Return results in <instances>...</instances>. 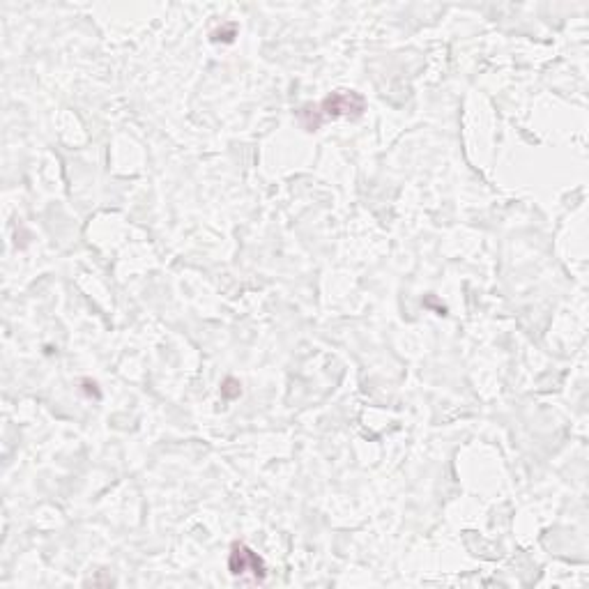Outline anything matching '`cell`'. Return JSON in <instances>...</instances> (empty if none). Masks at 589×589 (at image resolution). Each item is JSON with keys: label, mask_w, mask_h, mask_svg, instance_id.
I'll return each instance as SVG.
<instances>
[{"label": "cell", "mask_w": 589, "mask_h": 589, "mask_svg": "<svg viewBox=\"0 0 589 589\" xmlns=\"http://www.w3.org/2000/svg\"><path fill=\"white\" fill-rule=\"evenodd\" d=\"M366 111V99L359 95L357 90H336V93L327 95L323 102L307 104L297 111V120L302 122V127L307 132H318L325 122L348 118L357 120L362 118Z\"/></svg>", "instance_id": "obj_1"}, {"label": "cell", "mask_w": 589, "mask_h": 589, "mask_svg": "<svg viewBox=\"0 0 589 589\" xmlns=\"http://www.w3.org/2000/svg\"><path fill=\"white\" fill-rule=\"evenodd\" d=\"M228 571L242 585H263L267 578L263 557L254 548H249L247 543H233L231 553H228Z\"/></svg>", "instance_id": "obj_2"}, {"label": "cell", "mask_w": 589, "mask_h": 589, "mask_svg": "<svg viewBox=\"0 0 589 589\" xmlns=\"http://www.w3.org/2000/svg\"><path fill=\"white\" fill-rule=\"evenodd\" d=\"M235 26L231 24V26H226V28H221V30H217V33H212V37H219V35H224L221 37V40L224 42H233V37H235Z\"/></svg>", "instance_id": "obj_3"}]
</instances>
